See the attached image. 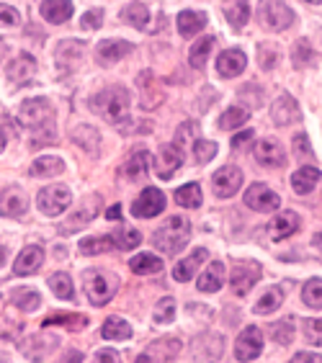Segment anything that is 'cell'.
<instances>
[{"instance_id":"cell-16","label":"cell","mask_w":322,"mask_h":363,"mask_svg":"<svg viewBox=\"0 0 322 363\" xmlns=\"http://www.w3.org/2000/svg\"><path fill=\"white\" fill-rule=\"evenodd\" d=\"M255 160L266 168H281L287 162V152L276 140H260L255 145Z\"/></svg>"},{"instance_id":"cell-25","label":"cell","mask_w":322,"mask_h":363,"mask_svg":"<svg viewBox=\"0 0 322 363\" xmlns=\"http://www.w3.org/2000/svg\"><path fill=\"white\" fill-rule=\"evenodd\" d=\"M39 11H42L44 21L65 23V21H70V16L75 8H72V0H44Z\"/></svg>"},{"instance_id":"cell-38","label":"cell","mask_w":322,"mask_h":363,"mask_svg":"<svg viewBox=\"0 0 322 363\" xmlns=\"http://www.w3.org/2000/svg\"><path fill=\"white\" fill-rule=\"evenodd\" d=\"M248 119H250V111H245L243 106H230V108L222 113L219 126H222L224 132H227V129H238V126L248 124Z\"/></svg>"},{"instance_id":"cell-20","label":"cell","mask_w":322,"mask_h":363,"mask_svg":"<svg viewBox=\"0 0 322 363\" xmlns=\"http://www.w3.org/2000/svg\"><path fill=\"white\" fill-rule=\"evenodd\" d=\"M248 67V57L240 49H227L217 60V72L222 77H238Z\"/></svg>"},{"instance_id":"cell-29","label":"cell","mask_w":322,"mask_h":363,"mask_svg":"<svg viewBox=\"0 0 322 363\" xmlns=\"http://www.w3.org/2000/svg\"><path fill=\"white\" fill-rule=\"evenodd\" d=\"M62 170H65L62 157H55V155H44V157H36V160L31 162L28 173L34 175V178H52V175H60Z\"/></svg>"},{"instance_id":"cell-47","label":"cell","mask_w":322,"mask_h":363,"mask_svg":"<svg viewBox=\"0 0 322 363\" xmlns=\"http://www.w3.org/2000/svg\"><path fill=\"white\" fill-rule=\"evenodd\" d=\"M175 317V299L173 296H165V299L157 301V307H155V322H173Z\"/></svg>"},{"instance_id":"cell-11","label":"cell","mask_w":322,"mask_h":363,"mask_svg":"<svg viewBox=\"0 0 322 363\" xmlns=\"http://www.w3.org/2000/svg\"><path fill=\"white\" fill-rule=\"evenodd\" d=\"M299 214L296 211H281V214H276V217L268 222L266 232L268 238L273 240V242H281V240L292 238L296 230H299Z\"/></svg>"},{"instance_id":"cell-46","label":"cell","mask_w":322,"mask_h":363,"mask_svg":"<svg viewBox=\"0 0 322 363\" xmlns=\"http://www.w3.org/2000/svg\"><path fill=\"white\" fill-rule=\"evenodd\" d=\"M50 325H65V328H70L72 333L77 330H83L88 325V317L83 315H75V317H50V320H44V328H50Z\"/></svg>"},{"instance_id":"cell-9","label":"cell","mask_w":322,"mask_h":363,"mask_svg":"<svg viewBox=\"0 0 322 363\" xmlns=\"http://www.w3.org/2000/svg\"><path fill=\"white\" fill-rule=\"evenodd\" d=\"M245 206H250L252 211H276L281 206V199L266 183H252L245 191Z\"/></svg>"},{"instance_id":"cell-1","label":"cell","mask_w":322,"mask_h":363,"mask_svg":"<svg viewBox=\"0 0 322 363\" xmlns=\"http://www.w3.org/2000/svg\"><path fill=\"white\" fill-rule=\"evenodd\" d=\"M18 121L31 134V147L55 140V108L47 98H28L18 108Z\"/></svg>"},{"instance_id":"cell-23","label":"cell","mask_w":322,"mask_h":363,"mask_svg":"<svg viewBox=\"0 0 322 363\" xmlns=\"http://www.w3.org/2000/svg\"><path fill=\"white\" fill-rule=\"evenodd\" d=\"M80 60H83V44L75 42V39H65V42L57 47V62H60V70H65V72L75 70Z\"/></svg>"},{"instance_id":"cell-52","label":"cell","mask_w":322,"mask_h":363,"mask_svg":"<svg viewBox=\"0 0 322 363\" xmlns=\"http://www.w3.org/2000/svg\"><path fill=\"white\" fill-rule=\"evenodd\" d=\"M252 140V129H245V132H240L232 137V147H240V145H245V142Z\"/></svg>"},{"instance_id":"cell-18","label":"cell","mask_w":322,"mask_h":363,"mask_svg":"<svg viewBox=\"0 0 322 363\" xmlns=\"http://www.w3.org/2000/svg\"><path fill=\"white\" fill-rule=\"evenodd\" d=\"M183 165V150L175 145H165L160 150V157H157V175H160L162 181H170L178 168Z\"/></svg>"},{"instance_id":"cell-44","label":"cell","mask_w":322,"mask_h":363,"mask_svg":"<svg viewBox=\"0 0 322 363\" xmlns=\"http://www.w3.org/2000/svg\"><path fill=\"white\" fill-rule=\"evenodd\" d=\"M109 247H113L111 235H109V238H85L83 242H80V252H83V255H99V252L109 250Z\"/></svg>"},{"instance_id":"cell-26","label":"cell","mask_w":322,"mask_h":363,"mask_svg":"<svg viewBox=\"0 0 322 363\" xmlns=\"http://www.w3.org/2000/svg\"><path fill=\"white\" fill-rule=\"evenodd\" d=\"M224 279H227V271H224V266L219 260H214V263H209V268H204V273L199 276V291H204V294L219 291Z\"/></svg>"},{"instance_id":"cell-17","label":"cell","mask_w":322,"mask_h":363,"mask_svg":"<svg viewBox=\"0 0 322 363\" xmlns=\"http://www.w3.org/2000/svg\"><path fill=\"white\" fill-rule=\"evenodd\" d=\"M26 211V196H23L21 189L16 186H8L6 191H0V217H21Z\"/></svg>"},{"instance_id":"cell-59","label":"cell","mask_w":322,"mask_h":363,"mask_svg":"<svg viewBox=\"0 0 322 363\" xmlns=\"http://www.w3.org/2000/svg\"><path fill=\"white\" fill-rule=\"evenodd\" d=\"M6 255H8L6 247H0V268H3V263H6Z\"/></svg>"},{"instance_id":"cell-6","label":"cell","mask_w":322,"mask_h":363,"mask_svg":"<svg viewBox=\"0 0 322 363\" xmlns=\"http://www.w3.org/2000/svg\"><path fill=\"white\" fill-rule=\"evenodd\" d=\"M72 201V194L67 186H47L36 194V203H39V211L47 214V217H60Z\"/></svg>"},{"instance_id":"cell-53","label":"cell","mask_w":322,"mask_h":363,"mask_svg":"<svg viewBox=\"0 0 322 363\" xmlns=\"http://www.w3.org/2000/svg\"><path fill=\"white\" fill-rule=\"evenodd\" d=\"M294 363H304V361H315V363H322V356H317V353H296L294 358H292Z\"/></svg>"},{"instance_id":"cell-49","label":"cell","mask_w":322,"mask_h":363,"mask_svg":"<svg viewBox=\"0 0 322 363\" xmlns=\"http://www.w3.org/2000/svg\"><path fill=\"white\" fill-rule=\"evenodd\" d=\"M18 21H21V13L13 6L0 3V26H18Z\"/></svg>"},{"instance_id":"cell-5","label":"cell","mask_w":322,"mask_h":363,"mask_svg":"<svg viewBox=\"0 0 322 363\" xmlns=\"http://www.w3.org/2000/svg\"><path fill=\"white\" fill-rule=\"evenodd\" d=\"M258 18L268 31H284L294 21V11L284 0H260Z\"/></svg>"},{"instance_id":"cell-42","label":"cell","mask_w":322,"mask_h":363,"mask_svg":"<svg viewBox=\"0 0 322 363\" xmlns=\"http://www.w3.org/2000/svg\"><path fill=\"white\" fill-rule=\"evenodd\" d=\"M224 16H227V21H230L235 28H243L248 23V18H250V6H248V0H238L235 6H230L227 11H224Z\"/></svg>"},{"instance_id":"cell-27","label":"cell","mask_w":322,"mask_h":363,"mask_svg":"<svg viewBox=\"0 0 322 363\" xmlns=\"http://www.w3.org/2000/svg\"><path fill=\"white\" fill-rule=\"evenodd\" d=\"M206 21H209V16L201 11H183V13H178V34L191 39L206 26Z\"/></svg>"},{"instance_id":"cell-4","label":"cell","mask_w":322,"mask_h":363,"mask_svg":"<svg viewBox=\"0 0 322 363\" xmlns=\"http://www.w3.org/2000/svg\"><path fill=\"white\" fill-rule=\"evenodd\" d=\"M83 289L93 307H104L113 299V294L119 289V279L109 271H101V268H88L83 273Z\"/></svg>"},{"instance_id":"cell-8","label":"cell","mask_w":322,"mask_h":363,"mask_svg":"<svg viewBox=\"0 0 322 363\" xmlns=\"http://www.w3.org/2000/svg\"><path fill=\"white\" fill-rule=\"evenodd\" d=\"M260 350H263V333H260V328L250 325L240 333L238 342H235V358L238 361H255L260 356Z\"/></svg>"},{"instance_id":"cell-19","label":"cell","mask_w":322,"mask_h":363,"mask_svg":"<svg viewBox=\"0 0 322 363\" xmlns=\"http://www.w3.org/2000/svg\"><path fill=\"white\" fill-rule=\"evenodd\" d=\"M132 42H121V39H106L96 47V60L101 65H113L119 62L121 57H126L132 52Z\"/></svg>"},{"instance_id":"cell-30","label":"cell","mask_w":322,"mask_h":363,"mask_svg":"<svg viewBox=\"0 0 322 363\" xmlns=\"http://www.w3.org/2000/svg\"><path fill=\"white\" fill-rule=\"evenodd\" d=\"M129 268H132L137 276H152V273L162 271V260L157 255H150V252H142V255H134L129 260Z\"/></svg>"},{"instance_id":"cell-22","label":"cell","mask_w":322,"mask_h":363,"mask_svg":"<svg viewBox=\"0 0 322 363\" xmlns=\"http://www.w3.org/2000/svg\"><path fill=\"white\" fill-rule=\"evenodd\" d=\"M206 258H209V250H206V247H196L189 258L181 260V263L173 268V279L178 281V284H186V281H191L194 276H196L199 266H201Z\"/></svg>"},{"instance_id":"cell-39","label":"cell","mask_w":322,"mask_h":363,"mask_svg":"<svg viewBox=\"0 0 322 363\" xmlns=\"http://www.w3.org/2000/svg\"><path fill=\"white\" fill-rule=\"evenodd\" d=\"M96 203H99V199H96V201H93V206H88V209H80L75 214V217H70L67 219V222L62 224V227H60V230L65 232V235H72V232H77L80 230V227H83V224H88L91 222L93 217H96V214H99V206H96Z\"/></svg>"},{"instance_id":"cell-12","label":"cell","mask_w":322,"mask_h":363,"mask_svg":"<svg viewBox=\"0 0 322 363\" xmlns=\"http://www.w3.org/2000/svg\"><path fill=\"white\" fill-rule=\"evenodd\" d=\"M271 119L273 124L279 126H289V124H296L301 119V111H299V104H296L292 96H279L276 101L271 104Z\"/></svg>"},{"instance_id":"cell-14","label":"cell","mask_w":322,"mask_h":363,"mask_svg":"<svg viewBox=\"0 0 322 363\" xmlns=\"http://www.w3.org/2000/svg\"><path fill=\"white\" fill-rule=\"evenodd\" d=\"M258 279H260V268L255 266V263H250V266H238V268H232V273H230V286L238 296H245V294L258 284Z\"/></svg>"},{"instance_id":"cell-32","label":"cell","mask_w":322,"mask_h":363,"mask_svg":"<svg viewBox=\"0 0 322 363\" xmlns=\"http://www.w3.org/2000/svg\"><path fill=\"white\" fill-rule=\"evenodd\" d=\"M284 304V289L281 286H271L263 296L258 299V304H255V315H271V312H276V309Z\"/></svg>"},{"instance_id":"cell-3","label":"cell","mask_w":322,"mask_h":363,"mask_svg":"<svg viewBox=\"0 0 322 363\" xmlns=\"http://www.w3.org/2000/svg\"><path fill=\"white\" fill-rule=\"evenodd\" d=\"M191 240V222L186 217H168L152 235L155 247L165 255H178Z\"/></svg>"},{"instance_id":"cell-43","label":"cell","mask_w":322,"mask_h":363,"mask_svg":"<svg viewBox=\"0 0 322 363\" xmlns=\"http://www.w3.org/2000/svg\"><path fill=\"white\" fill-rule=\"evenodd\" d=\"M271 337L279 345H289V342L294 340V322L292 320H281L276 325H271Z\"/></svg>"},{"instance_id":"cell-55","label":"cell","mask_w":322,"mask_h":363,"mask_svg":"<svg viewBox=\"0 0 322 363\" xmlns=\"http://www.w3.org/2000/svg\"><path fill=\"white\" fill-rule=\"evenodd\" d=\"M106 217H109V219H119L121 217V206H119V203H113L111 209L106 211Z\"/></svg>"},{"instance_id":"cell-45","label":"cell","mask_w":322,"mask_h":363,"mask_svg":"<svg viewBox=\"0 0 322 363\" xmlns=\"http://www.w3.org/2000/svg\"><path fill=\"white\" fill-rule=\"evenodd\" d=\"M194 157H196L199 165H206L209 160L217 157V145L211 140H196L194 142Z\"/></svg>"},{"instance_id":"cell-50","label":"cell","mask_w":322,"mask_h":363,"mask_svg":"<svg viewBox=\"0 0 322 363\" xmlns=\"http://www.w3.org/2000/svg\"><path fill=\"white\" fill-rule=\"evenodd\" d=\"M101 23H104V11H101V8H96V11H88V13H83V18H80V26L88 28V31L99 28Z\"/></svg>"},{"instance_id":"cell-34","label":"cell","mask_w":322,"mask_h":363,"mask_svg":"<svg viewBox=\"0 0 322 363\" xmlns=\"http://www.w3.org/2000/svg\"><path fill=\"white\" fill-rule=\"evenodd\" d=\"M121 18H124L126 23H132L134 28L145 31V28H148V21H150V11L145 3H129V6L121 11Z\"/></svg>"},{"instance_id":"cell-41","label":"cell","mask_w":322,"mask_h":363,"mask_svg":"<svg viewBox=\"0 0 322 363\" xmlns=\"http://www.w3.org/2000/svg\"><path fill=\"white\" fill-rule=\"evenodd\" d=\"M301 299L312 309H322V279H309L301 289Z\"/></svg>"},{"instance_id":"cell-56","label":"cell","mask_w":322,"mask_h":363,"mask_svg":"<svg viewBox=\"0 0 322 363\" xmlns=\"http://www.w3.org/2000/svg\"><path fill=\"white\" fill-rule=\"evenodd\" d=\"M312 247L320 252V258H322V232H317L315 238H312Z\"/></svg>"},{"instance_id":"cell-21","label":"cell","mask_w":322,"mask_h":363,"mask_svg":"<svg viewBox=\"0 0 322 363\" xmlns=\"http://www.w3.org/2000/svg\"><path fill=\"white\" fill-rule=\"evenodd\" d=\"M44 263V250L39 247V245H28V247H23L21 255L16 258V276H31V273H36L39 268H42Z\"/></svg>"},{"instance_id":"cell-40","label":"cell","mask_w":322,"mask_h":363,"mask_svg":"<svg viewBox=\"0 0 322 363\" xmlns=\"http://www.w3.org/2000/svg\"><path fill=\"white\" fill-rule=\"evenodd\" d=\"M11 301L16 304V309L34 312V309H39V304H42V296H39V291H34V289H21V291H13Z\"/></svg>"},{"instance_id":"cell-2","label":"cell","mask_w":322,"mask_h":363,"mask_svg":"<svg viewBox=\"0 0 322 363\" xmlns=\"http://www.w3.org/2000/svg\"><path fill=\"white\" fill-rule=\"evenodd\" d=\"M93 111L109 124H124L129 116V91L121 85H109L93 96Z\"/></svg>"},{"instance_id":"cell-51","label":"cell","mask_w":322,"mask_h":363,"mask_svg":"<svg viewBox=\"0 0 322 363\" xmlns=\"http://www.w3.org/2000/svg\"><path fill=\"white\" fill-rule=\"evenodd\" d=\"M294 150H296V155H301V157H309V155H312V150H309V145H307V134H296Z\"/></svg>"},{"instance_id":"cell-48","label":"cell","mask_w":322,"mask_h":363,"mask_svg":"<svg viewBox=\"0 0 322 363\" xmlns=\"http://www.w3.org/2000/svg\"><path fill=\"white\" fill-rule=\"evenodd\" d=\"M304 335L312 345H322V320H307L304 322Z\"/></svg>"},{"instance_id":"cell-37","label":"cell","mask_w":322,"mask_h":363,"mask_svg":"<svg viewBox=\"0 0 322 363\" xmlns=\"http://www.w3.org/2000/svg\"><path fill=\"white\" fill-rule=\"evenodd\" d=\"M113 240V247H119V250H132V247H140L142 242V235L132 227H119V230L111 235Z\"/></svg>"},{"instance_id":"cell-57","label":"cell","mask_w":322,"mask_h":363,"mask_svg":"<svg viewBox=\"0 0 322 363\" xmlns=\"http://www.w3.org/2000/svg\"><path fill=\"white\" fill-rule=\"evenodd\" d=\"M6 121H3V124H0V152H3V147H6V137H8V134H6Z\"/></svg>"},{"instance_id":"cell-7","label":"cell","mask_w":322,"mask_h":363,"mask_svg":"<svg viewBox=\"0 0 322 363\" xmlns=\"http://www.w3.org/2000/svg\"><path fill=\"white\" fill-rule=\"evenodd\" d=\"M165 209V194L155 186H148L132 203V214L140 219H152Z\"/></svg>"},{"instance_id":"cell-61","label":"cell","mask_w":322,"mask_h":363,"mask_svg":"<svg viewBox=\"0 0 322 363\" xmlns=\"http://www.w3.org/2000/svg\"><path fill=\"white\" fill-rule=\"evenodd\" d=\"M304 3H312V6H320L322 0H304Z\"/></svg>"},{"instance_id":"cell-33","label":"cell","mask_w":322,"mask_h":363,"mask_svg":"<svg viewBox=\"0 0 322 363\" xmlns=\"http://www.w3.org/2000/svg\"><path fill=\"white\" fill-rule=\"evenodd\" d=\"M201 186L199 183H186L181 189L175 191V201L178 206H186V209H199L201 206Z\"/></svg>"},{"instance_id":"cell-36","label":"cell","mask_w":322,"mask_h":363,"mask_svg":"<svg viewBox=\"0 0 322 363\" xmlns=\"http://www.w3.org/2000/svg\"><path fill=\"white\" fill-rule=\"evenodd\" d=\"M50 289L55 291L57 299H65V301L75 299V291H72V279L62 271L52 273V276H50Z\"/></svg>"},{"instance_id":"cell-60","label":"cell","mask_w":322,"mask_h":363,"mask_svg":"<svg viewBox=\"0 0 322 363\" xmlns=\"http://www.w3.org/2000/svg\"><path fill=\"white\" fill-rule=\"evenodd\" d=\"M6 55V44H3V39H0V57Z\"/></svg>"},{"instance_id":"cell-62","label":"cell","mask_w":322,"mask_h":363,"mask_svg":"<svg viewBox=\"0 0 322 363\" xmlns=\"http://www.w3.org/2000/svg\"><path fill=\"white\" fill-rule=\"evenodd\" d=\"M0 301H3V299H0Z\"/></svg>"},{"instance_id":"cell-13","label":"cell","mask_w":322,"mask_h":363,"mask_svg":"<svg viewBox=\"0 0 322 363\" xmlns=\"http://www.w3.org/2000/svg\"><path fill=\"white\" fill-rule=\"evenodd\" d=\"M150 162H152V157H150L148 150H137V152H132L129 157H126L124 168H121V175L132 183L145 181L150 173Z\"/></svg>"},{"instance_id":"cell-24","label":"cell","mask_w":322,"mask_h":363,"mask_svg":"<svg viewBox=\"0 0 322 363\" xmlns=\"http://www.w3.org/2000/svg\"><path fill=\"white\" fill-rule=\"evenodd\" d=\"M34 72H36V62H34V57L31 55H21V57H16L13 62H8V77L18 85L31 83Z\"/></svg>"},{"instance_id":"cell-10","label":"cell","mask_w":322,"mask_h":363,"mask_svg":"<svg viewBox=\"0 0 322 363\" xmlns=\"http://www.w3.org/2000/svg\"><path fill=\"white\" fill-rule=\"evenodd\" d=\"M240 186H243V173L235 165H227V168L217 170L214 178H211V189H214V194L219 199H232L240 191Z\"/></svg>"},{"instance_id":"cell-58","label":"cell","mask_w":322,"mask_h":363,"mask_svg":"<svg viewBox=\"0 0 322 363\" xmlns=\"http://www.w3.org/2000/svg\"><path fill=\"white\" fill-rule=\"evenodd\" d=\"M65 361H83V356H80V353H70V356L65 358Z\"/></svg>"},{"instance_id":"cell-31","label":"cell","mask_w":322,"mask_h":363,"mask_svg":"<svg viewBox=\"0 0 322 363\" xmlns=\"http://www.w3.org/2000/svg\"><path fill=\"white\" fill-rule=\"evenodd\" d=\"M101 335L106 340H129L132 337V328H129V322H124L121 317H109L104 322V328H101Z\"/></svg>"},{"instance_id":"cell-54","label":"cell","mask_w":322,"mask_h":363,"mask_svg":"<svg viewBox=\"0 0 322 363\" xmlns=\"http://www.w3.org/2000/svg\"><path fill=\"white\" fill-rule=\"evenodd\" d=\"M96 361H109V363H116V361H119V356H116V353H111V350H101L99 356H96Z\"/></svg>"},{"instance_id":"cell-15","label":"cell","mask_w":322,"mask_h":363,"mask_svg":"<svg viewBox=\"0 0 322 363\" xmlns=\"http://www.w3.org/2000/svg\"><path fill=\"white\" fill-rule=\"evenodd\" d=\"M181 340L175 337H165V340H155L148 348V353L137 356V361H175L178 353H181Z\"/></svg>"},{"instance_id":"cell-35","label":"cell","mask_w":322,"mask_h":363,"mask_svg":"<svg viewBox=\"0 0 322 363\" xmlns=\"http://www.w3.org/2000/svg\"><path fill=\"white\" fill-rule=\"evenodd\" d=\"M211 49H214V36H204V39H199V42L194 44V47H191V52H189L191 67L201 70L204 65H206V60H209Z\"/></svg>"},{"instance_id":"cell-28","label":"cell","mask_w":322,"mask_h":363,"mask_svg":"<svg viewBox=\"0 0 322 363\" xmlns=\"http://www.w3.org/2000/svg\"><path fill=\"white\" fill-rule=\"evenodd\" d=\"M320 170L312 168V165H304V168H299L294 175H292V189H294V194L299 196H307L309 191H315V186L320 183Z\"/></svg>"}]
</instances>
